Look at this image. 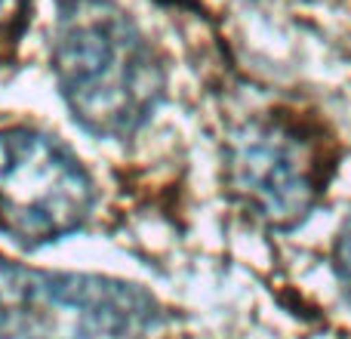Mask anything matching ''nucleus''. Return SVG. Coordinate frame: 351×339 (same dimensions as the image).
Listing matches in <instances>:
<instances>
[{"label": "nucleus", "mask_w": 351, "mask_h": 339, "mask_svg": "<svg viewBox=\"0 0 351 339\" xmlns=\"http://www.w3.org/2000/svg\"><path fill=\"white\" fill-rule=\"evenodd\" d=\"M53 68L74 121L105 139L133 136L164 99V71L148 40L108 0L62 6Z\"/></svg>", "instance_id": "f257e3e1"}, {"label": "nucleus", "mask_w": 351, "mask_h": 339, "mask_svg": "<svg viewBox=\"0 0 351 339\" xmlns=\"http://www.w3.org/2000/svg\"><path fill=\"white\" fill-rule=\"evenodd\" d=\"M93 210V182L80 161L47 133H0V231L22 247L77 231Z\"/></svg>", "instance_id": "7ed1b4c3"}, {"label": "nucleus", "mask_w": 351, "mask_h": 339, "mask_svg": "<svg viewBox=\"0 0 351 339\" xmlns=\"http://www.w3.org/2000/svg\"><path fill=\"white\" fill-rule=\"evenodd\" d=\"M228 182L234 194L274 229H293L317 200L311 148L293 130L262 121L247 124L228 142Z\"/></svg>", "instance_id": "20e7f679"}, {"label": "nucleus", "mask_w": 351, "mask_h": 339, "mask_svg": "<svg viewBox=\"0 0 351 339\" xmlns=\"http://www.w3.org/2000/svg\"><path fill=\"white\" fill-rule=\"evenodd\" d=\"M336 274L346 290V299L351 303V219L342 225L339 241H336Z\"/></svg>", "instance_id": "39448f33"}, {"label": "nucleus", "mask_w": 351, "mask_h": 339, "mask_svg": "<svg viewBox=\"0 0 351 339\" xmlns=\"http://www.w3.org/2000/svg\"><path fill=\"white\" fill-rule=\"evenodd\" d=\"M25 3L28 0H0V40L16 31V25L25 16Z\"/></svg>", "instance_id": "423d86ee"}, {"label": "nucleus", "mask_w": 351, "mask_h": 339, "mask_svg": "<svg viewBox=\"0 0 351 339\" xmlns=\"http://www.w3.org/2000/svg\"><path fill=\"white\" fill-rule=\"evenodd\" d=\"M158 318V303L136 284L0 259V339H127Z\"/></svg>", "instance_id": "f03ea898"}]
</instances>
